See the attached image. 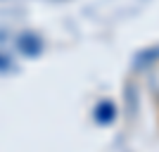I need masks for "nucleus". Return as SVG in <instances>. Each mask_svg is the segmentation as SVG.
<instances>
[{"label":"nucleus","mask_w":159,"mask_h":152,"mask_svg":"<svg viewBox=\"0 0 159 152\" xmlns=\"http://www.w3.org/2000/svg\"><path fill=\"white\" fill-rule=\"evenodd\" d=\"M17 45H19V50L26 55V57H36V55H40V50H43V40H40L36 33L24 31L19 36V40H17Z\"/></svg>","instance_id":"obj_1"},{"label":"nucleus","mask_w":159,"mask_h":152,"mask_svg":"<svg viewBox=\"0 0 159 152\" xmlns=\"http://www.w3.org/2000/svg\"><path fill=\"white\" fill-rule=\"evenodd\" d=\"M114 119H116V107H114L112 100H102V102H98V107H95V121L102 124V126H109Z\"/></svg>","instance_id":"obj_2"},{"label":"nucleus","mask_w":159,"mask_h":152,"mask_svg":"<svg viewBox=\"0 0 159 152\" xmlns=\"http://www.w3.org/2000/svg\"><path fill=\"white\" fill-rule=\"evenodd\" d=\"M10 69H12V60L0 53V71H10Z\"/></svg>","instance_id":"obj_3"}]
</instances>
